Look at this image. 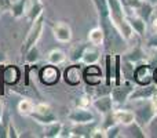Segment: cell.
Instances as JSON below:
<instances>
[{
    "instance_id": "obj_1",
    "label": "cell",
    "mask_w": 157,
    "mask_h": 138,
    "mask_svg": "<svg viewBox=\"0 0 157 138\" xmlns=\"http://www.w3.org/2000/svg\"><path fill=\"white\" fill-rule=\"evenodd\" d=\"M134 102V116H135V122L141 124L142 127L146 128L149 122L156 116V111L152 105V101L149 100H138L132 101Z\"/></svg>"
},
{
    "instance_id": "obj_2",
    "label": "cell",
    "mask_w": 157,
    "mask_h": 138,
    "mask_svg": "<svg viewBox=\"0 0 157 138\" xmlns=\"http://www.w3.org/2000/svg\"><path fill=\"white\" fill-rule=\"evenodd\" d=\"M43 29H44V14H41L37 19H35V21L32 22L30 29L28 30L26 36H25L24 41H22V46H21V54L22 55H24L30 47L37 44L39 39L41 37Z\"/></svg>"
},
{
    "instance_id": "obj_3",
    "label": "cell",
    "mask_w": 157,
    "mask_h": 138,
    "mask_svg": "<svg viewBox=\"0 0 157 138\" xmlns=\"http://www.w3.org/2000/svg\"><path fill=\"white\" fill-rule=\"evenodd\" d=\"M134 87H135V83L131 80H123L121 84L112 87L110 95H112V100H113V105L120 106L127 102L130 100V95L132 93Z\"/></svg>"
},
{
    "instance_id": "obj_4",
    "label": "cell",
    "mask_w": 157,
    "mask_h": 138,
    "mask_svg": "<svg viewBox=\"0 0 157 138\" xmlns=\"http://www.w3.org/2000/svg\"><path fill=\"white\" fill-rule=\"evenodd\" d=\"M153 68L149 62H139L135 66L134 72V83L139 86H146L153 83Z\"/></svg>"
},
{
    "instance_id": "obj_5",
    "label": "cell",
    "mask_w": 157,
    "mask_h": 138,
    "mask_svg": "<svg viewBox=\"0 0 157 138\" xmlns=\"http://www.w3.org/2000/svg\"><path fill=\"white\" fill-rule=\"evenodd\" d=\"M83 80L91 87L99 86L103 80L102 70H101V68L97 65V64L86 65V68L83 69Z\"/></svg>"
},
{
    "instance_id": "obj_6",
    "label": "cell",
    "mask_w": 157,
    "mask_h": 138,
    "mask_svg": "<svg viewBox=\"0 0 157 138\" xmlns=\"http://www.w3.org/2000/svg\"><path fill=\"white\" fill-rule=\"evenodd\" d=\"M83 65H78V62L72 64L63 72V80L69 86H78L83 80Z\"/></svg>"
},
{
    "instance_id": "obj_7",
    "label": "cell",
    "mask_w": 157,
    "mask_h": 138,
    "mask_svg": "<svg viewBox=\"0 0 157 138\" xmlns=\"http://www.w3.org/2000/svg\"><path fill=\"white\" fill-rule=\"evenodd\" d=\"M52 35L54 39L59 43H69L72 40V28L63 21H58L52 25Z\"/></svg>"
},
{
    "instance_id": "obj_8",
    "label": "cell",
    "mask_w": 157,
    "mask_h": 138,
    "mask_svg": "<svg viewBox=\"0 0 157 138\" xmlns=\"http://www.w3.org/2000/svg\"><path fill=\"white\" fill-rule=\"evenodd\" d=\"M59 77H61V72H59V69L57 68V65L48 64V65L43 66V68L40 69V79L47 86H52V84L58 83Z\"/></svg>"
},
{
    "instance_id": "obj_9",
    "label": "cell",
    "mask_w": 157,
    "mask_h": 138,
    "mask_svg": "<svg viewBox=\"0 0 157 138\" xmlns=\"http://www.w3.org/2000/svg\"><path fill=\"white\" fill-rule=\"evenodd\" d=\"M68 119L71 120L73 124H78V123H90V122H94V113H92L91 111H88V108L76 106V108L68 115Z\"/></svg>"
},
{
    "instance_id": "obj_10",
    "label": "cell",
    "mask_w": 157,
    "mask_h": 138,
    "mask_svg": "<svg viewBox=\"0 0 157 138\" xmlns=\"http://www.w3.org/2000/svg\"><path fill=\"white\" fill-rule=\"evenodd\" d=\"M157 90V86L155 83L152 84H146V86H139V84H135L132 93L130 95L131 101H138V100H149L155 91Z\"/></svg>"
},
{
    "instance_id": "obj_11",
    "label": "cell",
    "mask_w": 157,
    "mask_h": 138,
    "mask_svg": "<svg viewBox=\"0 0 157 138\" xmlns=\"http://www.w3.org/2000/svg\"><path fill=\"white\" fill-rule=\"evenodd\" d=\"M121 58L136 65V64H139V62H145V61L147 60V55H146V53H145V50L142 49L139 44H136L135 47H131L130 50L123 53Z\"/></svg>"
},
{
    "instance_id": "obj_12",
    "label": "cell",
    "mask_w": 157,
    "mask_h": 138,
    "mask_svg": "<svg viewBox=\"0 0 157 138\" xmlns=\"http://www.w3.org/2000/svg\"><path fill=\"white\" fill-rule=\"evenodd\" d=\"M92 106L95 108V111H98L101 115H106L109 112L113 111V100H112L110 94H103L98 95L94 101H92Z\"/></svg>"
},
{
    "instance_id": "obj_13",
    "label": "cell",
    "mask_w": 157,
    "mask_h": 138,
    "mask_svg": "<svg viewBox=\"0 0 157 138\" xmlns=\"http://www.w3.org/2000/svg\"><path fill=\"white\" fill-rule=\"evenodd\" d=\"M95 127V122H90V123H78V124H73L72 130V137H78V138H91L92 133H94Z\"/></svg>"
},
{
    "instance_id": "obj_14",
    "label": "cell",
    "mask_w": 157,
    "mask_h": 138,
    "mask_svg": "<svg viewBox=\"0 0 157 138\" xmlns=\"http://www.w3.org/2000/svg\"><path fill=\"white\" fill-rule=\"evenodd\" d=\"M127 19L128 22H130L131 28H132V30L136 33L138 36H141V37H145V35H146V28H147V22L145 21V19H142L139 15H134V14H131V15H128L127 14Z\"/></svg>"
},
{
    "instance_id": "obj_15",
    "label": "cell",
    "mask_w": 157,
    "mask_h": 138,
    "mask_svg": "<svg viewBox=\"0 0 157 138\" xmlns=\"http://www.w3.org/2000/svg\"><path fill=\"white\" fill-rule=\"evenodd\" d=\"M113 117L116 120V123L121 124L123 127L131 124L132 122H135V116H134V112L130 109H114L113 111Z\"/></svg>"
},
{
    "instance_id": "obj_16",
    "label": "cell",
    "mask_w": 157,
    "mask_h": 138,
    "mask_svg": "<svg viewBox=\"0 0 157 138\" xmlns=\"http://www.w3.org/2000/svg\"><path fill=\"white\" fill-rule=\"evenodd\" d=\"M99 58H101V47L88 44V47L84 51L83 58H81V64L83 65H92V64H97L99 61Z\"/></svg>"
},
{
    "instance_id": "obj_17",
    "label": "cell",
    "mask_w": 157,
    "mask_h": 138,
    "mask_svg": "<svg viewBox=\"0 0 157 138\" xmlns=\"http://www.w3.org/2000/svg\"><path fill=\"white\" fill-rule=\"evenodd\" d=\"M114 80V54L106 53L105 55V84L110 86Z\"/></svg>"
},
{
    "instance_id": "obj_18",
    "label": "cell",
    "mask_w": 157,
    "mask_h": 138,
    "mask_svg": "<svg viewBox=\"0 0 157 138\" xmlns=\"http://www.w3.org/2000/svg\"><path fill=\"white\" fill-rule=\"evenodd\" d=\"M41 14H44V6H43V2L41 0H30L29 6H28V10H26V14H25V17H26L28 19H29L30 22H33L35 19H37L41 15Z\"/></svg>"
},
{
    "instance_id": "obj_19",
    "label": "cell",
    "mask_w": 157,
    "mask_h": 138,
    "mask_svg": "<svg viewBox=\"0 0 157 138\" xmlns=\"http://www.w3.org/2000/svg\"><path fill=\"white\" fill-rule=\"evenodd\" d=\"M88 44L84 43V41H77V43H75L73 46L71 47V50H69V54H68L69 61H71L72 64L81 62V58H83L84 51H86V49L88 47Z\"/></svg>"
},
{
    "instance_id": "obj_20",
    "label": "cell",
    "mask_w": 157,
    "mask_h": 138,
    "mask_svg": "<svg viewBox=\"0 0 157 138\" xmlns=\"http://www.w3.org/2000/svg\"><path fill=\"white\" fill-rule=\"evenodd\" d=\"M30 0H13L10 4V13L13 15V18L19 19L26 14L28 6H29Z\"/></svg>"
},
{
    "instance_id": "obj_21",
    "label": "cell",
    "mask_w": 157,
    "mask_h": 138,
    "mask_svg": "<svg viewBox=\"0 0 157 138\" xmlns=\"http://www.w3.org/2000/svg\"><path fill=\"white\" fill-rule=\"evenodd\" d=\"M155 7L156 6H153L152 3H149L147 0H144V2H142L134 11H135L136 15H139L142 19H145L146 22H149L150 19H152V17L155 15Z\"/></svg>"
},
{
    "instance_id": "obj_22",
    "label": "cell",
    "mask_w": 157,
    "mask_h": 138,
    "mask_svg": "<svg viewBox=\"0 0 157 138\" xmlns=\"http://www.w3.org/2000/svg\"><path fill=\"white\" fill-rule=\"evenodd\" d=\"M88 43L92 46L102 47L105 44V33H103L102 28L95 26L88 32Z\"/></svg>"
},
{
    "instance_id": "obj_23",
    "label": "cell",
    "mask_w": 157,
    "mask_h": 138,
    "mask_svg": "<svg viewBox=\"0 0 157 138\" xmlns=\"http://www.w3.org/2000/svg\"><path fill=\"white\" fill-rule=\"evenodd\" d=\"M62 127H63V124L61 122H58V120H55V122H52V123H48V124H46L44 128H43V137H46V138H59Z\"/></svg>"
},
{
    "instance_id": "obj_24",
    "label": "cell",
    "mask_w": 157,
    "mask_h": 138,
    "mask_svg": "<svg viewBox=\"0 0 157 138\" xmlns=\"http://www.w3.org/2000/svg\"><path fill=\"white\" fill-rule=\"evenodd\" d=\"M92 4H94L95 10H97V15H98V21H103V19H108L110 17L109 13V4L108 0H91Z\"/></svg>"
},
{
    "instance_id": "obj_25",
    "label": "cell",
    "mask_w": 157,
    "mask_h": 138,
    "mask_svg": "<svg viewBox=\"0 0 157 138\" xmlns=\"http://www.w3.org/2000/svg\"><path fill=\"white\" fill-rule=\"evenodd\" d=\"M2 76H3L4 83L14 84V83H17L19 79V69L17 68L15 65H10L2 70Z\"/></svg>"
},
{
    "instance_id": "obj_26",
    "label": "cell",
    "mask_w": 157,
    "mask_h": 138,
    "mask_svg": "<svg viewBox=\"0 0 157 138\" xmlns=\"http://www.w3.org/2000/svg\"><path fill=\"white\" fill-rule=\"evenodd\" d=\"M66 53L63 51V50L61 49H54L51 50V51L47 54V62L51 64V65H61V64H63L66 61Z\"/></svg>"
},
{
    "instance_id": "obj_27",
    "label": "cell",
    "mask_w": 157,
    "mask_h": 138,
    "mask_svg": "<svg viewBox=\"0 0 157 138\" xmlns=\"http://www.w3.org/2000/svg\"><path fill=\"white\" fill-rule=\"evenodd\" d=\"M30 117L35 119V122H37L39 124H43V126L58 120L57 116H55L52 112L51 113H37V112H32V113H30Z\"/></svg>"
},
{
    "instance_id": "obj_28",
    "label": "cell",
    "mask_w": 157,
    "mask_h": 138,
    "mask_svg": "<svg viewBox=\"0 0 157 138\" xmlns=\"http://www.w3.org/2000/svg\"><path fill=\"white\" fill-rule=\"evenodd\" d=\"M125 128H127V133L128 137H134V138H145L147 137V134L145 133V127H142L141 124H138L136 122H132L131 124L125 126Z\"/></svg>"
},
{
    "instance_id": "obj_29",
    "label": "cell",
    "mask_w": 157,
    "mask_h": 138,
    "mask_svg": "<svg viewBox=\"0 0 157 138\" xmlns=\"http://www.w3.org/2000/svg\"><path fill=\"white\" fill-rule=\"evenodd\" d=\"M18 112L19 115H22V116H30V113L33 112V109H35V105H33V102H30L29 100H21L18 102Z\"/></svg>"
},
{
    "instance_id": "obj_30",
    "label": "cell",
    "mask_w": 157,
    "mask_h": 138,
    "mask_svg": "<svg viewBox=\"0 0 157 138\" xmlns=\"http://www.w3.org/2000/svg\"><path fill=\"white\" fill-rule=\"evenodd\" d=\"M24 55H25V61H26L28 64H35V62H37L39 58H40V53H39L37 46L30 47Z\"/></svg>"
},
{
    "instance_id": "obj_31",
    "label": "cell",
    "mask_w": 157,
    "mask_h": 138,
    "mask_svg": "<svg viewBox=\"0 0 157 138\" xmlns=\"http://www.w3.org/2000/svg\"><path fill=\"white\" fill-rule=\"evenodd\" d=\"M123 126L121 124H119V123H114L113 126H110L109 128H106L105 130V136L106 138H117V137H120L121 136V131H123Z\"/></svg>"
},
{
    "instance_id": "obj_32",
    "label": "cell",
    "mask_w": 157,
    "mask_h": 138,
    "mask_svg": "<svg viewBox=\"0 0 157 138\" xmlns=\"http://www.w3.org/2000/svg\"><path fill=\"white\" fill-rule=\"evenodd\" d=\"M146 133L147 137H153V138H157V115L153 117L152 120L149 122V124L146 126Z\"/></svg>"
},
{
    "instance_id": "obj_33",
    "label": "cell",
    "mask_w": 157,
    "mask_h": 138,
    "mask_svg": "<svg viewBox=\"0 0 157 138\" xmlns=\"http://www.w3.org/2000/svg\"><path fill=\"white\" fill-rule=\"evenodd\" d=\"M114 123H116V120H114L113 111H112V112H109V113L103 115V122H102V124H101V127H102L103 130H106V128H109L110 126H113Z\"/></svg>"
},
{
    "instance_id": "obj_34",
    "label": "cell",
    "mask_w": 157,
    "mask_h": 138,
    "mask_svg": "<svg viewBox=\"0 0 157 138\" xmlns=\"http://www.w3.org/2000/svg\"><path fill=\"white\" fill-rule=\"evenodd\" d=\"M90 105H92V101H91V97H90V95L84 94L77 100V106H81V108H88Z\"/></svg>"
},
{
    "instance_id": "obj_35",
    "label": "cell",
    "mask_w": 157,
    "mask_h": 138,
    "mask_svg": "<svg viewBox=\"0 0 157 138\" xmlns=\"http://www.w3.org/2000/svg\"><path fill=\"white\" fill-rule=\"evenodd\" d=\"M6 137H8V138H18L19 137V134L17 133V130H15V127H14V124H13V122H8L7 123V126H6Z\"/></svg>"
},
{
    "instance_id": "obj_36",
    "label": "cell",
    "mask_w": 157,
    "mask_h": 138,
    "mask_svg": "<svg viewBox=\"0 0 157 138\" xmlns=\"http://www.w3.org/2000/svg\"><path fill=\"white\" fill-rule=\"evenodd\" d=\"M146 46L149 49H157V32H152V35L146 40Z\"/></svg>"
},
{
    "instance_id": "obj_37",
    "label": "cell",
    "mask_w": 157,
    "mask_h": 138,
    "mask_svg": "<svg viewBox=\"0 0 157 138\" xmlns=\"http://www.w3.org/2000/svg\"><path fill=\"white\" fill-rule=\"evenodd\" d=\"M123 4L125 6V8H131V10H135L139 4H141L144 0H121Z\"/></svg>"
},
{
    "instance_id": "obj_38",
    "label": "cell",
    "mask_w": 157,
    "mask_h": 138,
    "mask_svg": "<svg viewBox=\"0 0 157 138\" xmlns=\"http://www.w3.org/2000/svg\"><path fill=\"white\" fill-rule=\"evenodd\" d=\"M66 137H69V138L72 137V130L71 128H66L65 126H63L62 131H61V134H59V138H66Z\"/></svg>"
},
{
    "instance_id": "obj_39",
    "label": "cell",
    "mask_w": 157,
    "mask_h": 138,
    "mask_svg": "<svg viewBox=\"0 0 157 138\" xmlns=\"http://www.w3.org/2000/svg\"><path fill=\"white\" fill-rule=\"evenodd\" d=\"M147 62H149L153 68L157 66V49H155V53H153L152 57H149V61H147Z\"/></svg>"
},
{
    "instance_id": "obj_40",
    "label": "cell",
    "mask_w": 157,
    "mask_h": 138,
    "mask_svg": "<svg viewBox=\"0 0 157 138\" xmlns=\"http://www.w3.org/2000/svg\"><path fill=\"white\" fill-rule=\"evenodd\" d=\"M13 0H0V10H10V4Z\"/></svg>"
},
{
    "instance_id": "obj_41",
    "label": "cell",
    "mask_w": 157,
    "mask_h": 138,
    "mask_svg": "<svg viewBox=\"0 0 157 138\" xmlns=\"http://www.w3.org/2000/svg\"><path fill=\"white\" fill-rule=\"evenodd\" d=\"M149 22H150V26H152V32H157V17L153 15Z\"/></svg>"
},
{
    "instance_id": "obj_42",
    "label": "cell",
    "mask_w": 157,
    "mask_h": 138,
    "mask_svg": "<svg viewBox=\"0 0 157 138\" xmlns=\"http://www.w3.org/2000/svg\"><path fill=\"white\" fill-rule=\"evenodd\" d=\"M150 101H152V105H153V108H155L156 115H157V90L155 91V94L150 97Z\"/></svg>"
},
{
    "instance_id": "obj_43",
    "label": "cell",
    "mask_w": 157,
    "mask_h": 138,
    "mask_svg": "<svg viewBox=\"0 0 157 138\" xmlns=\"http://www.w3.org/2000/svg\"><path fill=\"white\" fill-rule=\"evenodd\" d=\"M153 83L157 86V66H155V70H153Z\"/></svg>"
},
{
    "instance_id": "obj_44",
    "label": "cell",
    "mask_w": 157,
    "mask_h": 138,
    "mask_svg": "<svg viewBox=\"0 0 157 138\" xmlns=\"http://www.w3.org/2000/svg\"><path fill=\"white\" fill-rule=\"evenodd\" d=\"M4 61H6V54L3 51H0V65H2Z\"/></svg>"
},
{
    "instance_id": "obj_45",
    "label": "cell",
    "mask_w": 157,
    "mask_h": 138,
    "mask_svg": "<svg viewBox=\"0 0 157 138\" xmlns=\"http://www.w3.org/2000/svg\"><path fill=\"white\" fill-rule=\"evenodd\" d=\"M3 117V106H2V102H0V120Z\"/></svg>"
},
{
    "instance_id": "obj_46",
    "label": "cell",
    "mask_w": 157,
    "mask_h": 138,
    "mask_svg": "<svg viewBox=\"0 0 157 138\" xmlns=\"http://www.w3.org/2000/svg\"><path fill=\"white\" fill-rule=\"evenodd\" d=\"M149 3H152L153 6H157V0H147Z\"/></svg>"
},
{
    "instance_id": "obj_47",
    "label": "cell",
    "mask_w": 157,
    "mask_h": 138,
    "mask_svg": "<svg viewBox=\"0 0 157 138\" xmlns=\"http://www.w3.org/2000/svg\"><path fill=\"white\" fill-rule=\"evenodd\" d=\"M0 11H2V10H0Z\"/></svg>"
},
{
    "instance_id": "obj_48",
    "label": "cell",
    "mask_w": 157,
    "mask_h": 138,
    "mask_svg": "<svg viewBox=\"0 0 157 138\" xmlns=\"http://www.w3.org/2000/svg\"><path fill=\"white\" fill-rule=\"evenodd\" d=\"M32 2H33V0H32Z\"/></svg>"
}]
</instances>
